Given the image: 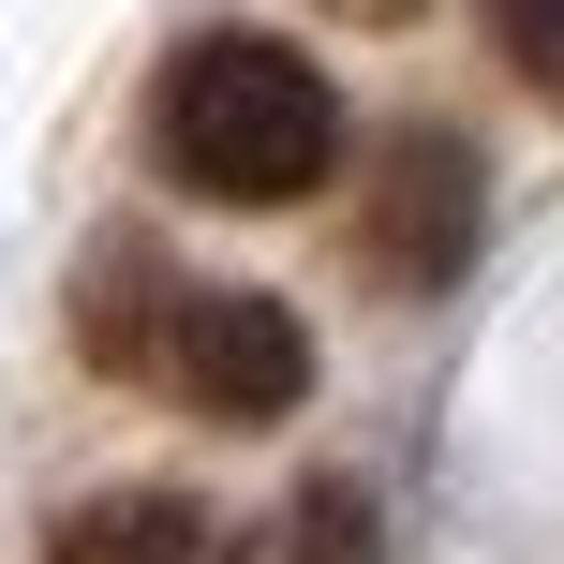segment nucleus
I'll use <instances>...</instances> for the list:
<instances>
[{"label": "nucleus", "mask_w": 564, "mask_h": 564, "mask_svg": "<svg viewBox=\"0 0 564 564\" xmlns=\"http://www.w3.org/2000/svg\"><path fill=\"white\" fill-rule=\"evenodd\" d=\"M164 387L194 401L208 431H282L312 401V327L268 282H194V312H178V341H164Z\"/></svg>", "instance_id": "nucleus-3"}, {"label": "nucleus", "mask_w": 564, "mask_h": 564, "mask_svg": "<svg viewBox=\"0 0 564 564\" xmlns=\"http://www.w3.org/2000/svg\"><path fill=\"white\" fill-rule=\"evenodd\" d=\"M253 564H387V506H371L357 476H297Z\"/></svg>", "instance_id": "nucleus-6"}, {"label": "nucleus", "mask_w": 564, "mask_h": 564, "mask_svg": "<svg viewBox=\"0 0 564 564\" xmlns=\"http://www.w3.org/2000/svg\"><path fill=\"white\" fill-rule=\"evenodd\" d=\"M178 312H194V268H178L149 224H105V238L75 253V357H89V371H119V387H164Z\"/></svg>", "instance_id": "nucleus-4"}, {"label": "nucleus", "mask_w": 564, "mask_h": 564, "mask_svg": "<svg viewBox=\"0 0 564 564\" xmlns=\"http://www.w3.org/2000/svg\"><path fill=\"white\" fill-rule=\"evenodd\" d=\"M327 15H357V30H401V15H416V0H327Z\"/></svg>", "instance_id": "nucleus-8"}, {"label": "nucleus", "mask_w": 564, "mask_h": 564, "mask_svg": "<svg viewBox=\"0 0 564 564\" xmlns=\"http://www.w3.org/2000/svg\"><path fill=\"white\" fill-rule=\"evenodd\" d=\"M149 134H164V178L208 208H297L327 194L341 164V89L312 75L282 30H194L149 89Z\"/></svg>", "instance_id": "nucleus-1"}, {"label": "nucleus", "mask_w": 564, "mask_h": 564, "mask_svg": "<svg viewBox=\"0 0 564 564\" xmlns=\"http://www.w3.org/2000/svg\"><path fill=\"white\" fill-rule=\"evenodd\" d=\"M476 15H490V59L564 119V0H476Z\"/></svg>", "instance_id": "nucleus-7"}, {"label": "nucleus", "mask_w": 564, "mask_h": 564, "mask_svg": "<svg viewBox=\"0 0 564 564\" xmlns=\"http://www.w3.org/2000/svg\"><path fill=\"white\" fill-rule=\"evenodd\" d=\"M45 564H238V520L208 506V490L134 476V490H89V506H59Z\"/></svg>", "instance_id": "nucleus-5"}, {"label": "nucleus", "mask_w": 564, "mask_h": 564, "mask_svg": "<svg viewBox=\"0 0 564 564\" xmlns=\"http://www.w3.org/2000/svg\"><path fill=\"white\" fill-rule=\"evenodd\" d=\"M476 238H490V164H476V134H446V119L387 134L371 208H357V268L387 282V297H446V282L476 268Z\"/></svg>", "instance_id": "nucleus-2"}]
</instances>
